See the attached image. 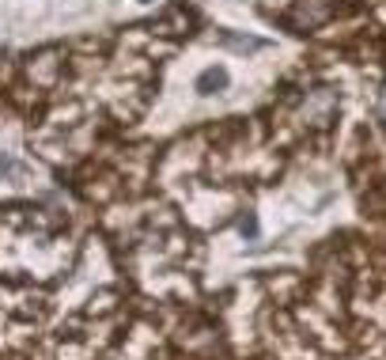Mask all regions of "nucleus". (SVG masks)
Listing matches in <instances>:
<instances>
[{
    "label": "nucleus",
    "instance_id": "3",
    "mask_svg": "<svg viewBox=\"0 0 386 360\" xmlns=\"http://www.w3.org/2000/svg\"><path fill=\"white\" fill-rule=\"evenodd\" d=\"M223 84H228V72H223V69H209L201 80H197V91H201V95H212V91H220Z\"/></svg>",
    "mask_w": 386,
    "mask_h": 360
},
{
    "label": "nucleus",
    "instance_id": "1",
    "mask_svg": "<svg viewBox=\"0 0 386 360\" xmlns=\"http://www.w3.org/2000/svg\"><path fill=\"white\" fill-rule=\"evenodd\" d=\"M333 114H337V91L333 88H315V91L303 95L296 122H303L307 129H326L329 122H333Z\"/></svg>",
    "mask_w": 386,
    "mask_h": 360
},
{
    "label": "nucleus",
    "instance_id": "4",
    "mask_svg": "<svg viewBox=\"0 0 386 360\" xmlns=\"http://www.w3.org/2000/svg\"><path fill=\"white\" fill-rule=\"evenodd\" d=\"M379 110H382V118H386V91H382V103H379Z\"/></svg>",
    "mask_w": 386,
    "mask_h": 360
},
{
    "label": "nucleus",
    "instance_id": "2",
    "mask_svg": "<svg viewBox=\"0 0 386 360\" xmlns=\"http://www.w3.org/2000/svg\"><path fill=\"white\" fill-rule=\"evenodd\" d=\"M337 12H341V4H337V0H291L288 27H296L299 34H307V31H315V27L329 23Z\"/></svg>",
    "mask_w": 386,
    "mask_h": 360
}]
</instances>
